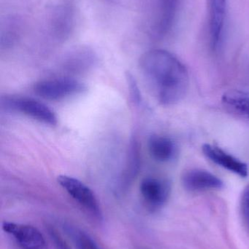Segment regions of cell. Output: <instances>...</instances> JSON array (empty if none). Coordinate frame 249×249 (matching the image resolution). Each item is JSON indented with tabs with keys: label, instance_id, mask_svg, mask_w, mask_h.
Masks as SVG:
<instances>
[{
	"label": "cell",
	"instance_id": "obj_8",
	"mask_svg": "<svg viewBox=\"0 0 249 249\" xmlns=\"http://www.w3.org/2000/svg\"><path fill=\"white\" fill-rule=\"evenodd\" d=\"M181 182L186 190L190 192H203L220 189L223 182L216 176L206 170H189L183 174Z\"/></svg>",
	"mask_w": 249,
	"mask_h": 249
},
{
	"label": "cell",
	"instance_id": "obj_18",
	"mask_svg": "<svg viewBox=\"0 0 249 249\" xmlns=\"http://www.w3.org/2000/svg\"><path fill=\"white\" fill-rule=\"evenodd\" d=\"M47 231H48V234H49L50 238L51 241L54 243L57 249H71L69 247L67 241L64 239L62 235H61L58 230L55 227L52 225H48L47 226Z\"/></svg>",
	"mask_w": 249,
	"mask_h": 249
},
{
	"label": "cell",
	"instance_id": "obj_16",
	"mask_svg": "<svg viewBox=\"0 0 249 249\" xmlns=\"http://www.w3.org/2000/svg\"><path fill=\"white\" fill-rule=\"evenodd\" d=\"M78 249H99L95 241L87 234L78 230L72 229L70 231Z\"/></svg>",
	"mask_w": 249,
	"mask_h": 249
},
{
	"label": "cell",
	"instance_id": "obj_9",
	"mask_svg": "<svg viewBox=\"0 0 249 249\" xmlns=\"http://www.w3.org/2000/svg\"><path fill=\"white\" fill-rule=\"evenodd\" d=\"M203 152L209 159L219 166L241 177L248 176L249 169L247 164L230 155L219 146L206 143L203 145Z\"/></svg>",
	"mask_w": 249,
	"mask_h": 249
},
{
	"label": "cell",
	"instance_id": "obj_12",
	"mask_svg": "<svg viewBox=\"0 0 249 249\" xmlns=\"http://www.w3.org/2000/svg\"><path fill=\"white\" fill-rule=\"evenodd\" d=\"M73 13L68 6H60L51 16L50 29L57 39H64L70 35L73 26Z\"/></svg>",
	"mask_w": 249,
	"mask_h": 249
},
{
	"label": "cell",
	"instance_id": "obj_6",
	"mask_svg": "<svg viewBox=\"0 0 249 249\" xmlns=\"http://www.w3.org/2000/svg\"><path fill=\"white\" fill-rule=\"evenodd\" d=\"M140 192L147 208L152 211L157 210L168 202L171 185L163 178L147 177L141 181Z\"/></svg>",
	"mask_w": 249,
	"mask_h": 249
},
{
	"label": "cell",
	"instance_id": "obj_11",
	"mask_svg": "<svg viewBox=\"0 0 249 249\" xmlns=\"http://www.w3.org/2000/svg\"><path fill=\"white\" fill-rule=\"evenodd\" d=\"M179 0H159L157 17L153 26L156 37L166 36L173 26L178 10Z\"/></svg>",
	"mask_w": 249,
	"mask_h": 249
},
{
	"label": "cell",
	"instance_id": "obj_10",
	"mask_svg": "<svg viewBox=\"0 0 249 249\" xmlns=\"http://www.w3.org/2000/svg\"><path fill=\"white\" fill-rule=\"evenodd\" d=\"M96 62V55L88 48H80L71 51L61 63L64 71L70 74H80L92 68Z\"/></svg>",
	"mask_w": 249,
	"mask_h": 249
},
{
	"label": "cell",
	"instance_id": "obj_4",
	"mask_svg": "<svg viewBox=\"0 0 249 249\" xmlns=\"http://www.w3.org/2000/svg\"><path fill=\"white\" fill-rule=\"evenodd\" d=\"M57 181L67 194L90 216L96 220H102L100 205L94 192L87 185L74 177L66 175L59 176Z\"/></svg>",
	"mask_w": 249,
	"mask_h": 249
},
{
	"label": "cell",
	"instance_id": "obj_5",
	"mask_svg": "<svg viewBox=\"0 0 249 249\" xmlns=\"http://www.w3.org/2000/svg\"><path fill=\"white\" fill-rule=\"evenodd\" d=\"M3 231L13 237L21 249H47L43 235L38 228L31 225L4 222Z\"/></svg>",
	"mask_w": 249,
	"mask_h": 249
},
{
	"label": "cell",
	"instance_id": "obj_2",
	"mask_svg": "<svg viewBox=\"0 0 249 249\" xmlns=\"http://www.w3.org/2000/svg\"><path fill=\"white\" fill-rule=\"evenodd\" d=\"M1 109L7 112L22 114L48 125L57 124L54 111L39 101L25 96L5 95L1 98Z\"/></svg>",
	"mask_w": 249,
	"mask_h": 249
},
{
	"label": "cell",
	"instance_id": "obj_7",
	"mask_svg": "<svg viewBox=\"0 0 249 249\" xmlns=\"http://www.w3.org/2000/svg\"><path fill=\"white\" fill-rule=\"evenodd\" d=\"M209 42L212 51L220 47L227 15V0H206Z\"/></svg>",
	"mask_w": 249,
	"mask_h": 249
},
{
	"label": "cell",
	"instance_id": "obj_19",
	"mask_svg": "<svg viewBox=\"0 0 249 249\" xmlns=\"http://www.w3.org/2000/svg\"><path fill=\"white\" fill-rule=\"evenodd\" d=\"M127 84H128L129 89H130V97L132 101L134 102L135 105H139L141 102V96H140V90H139L138 86L136 83L135 79L133 77L131 73L127 72L126 75Z\"/></svg>",
	"mask_w": 249,
	"mask_h": 249
},
{
	"label": "cell",
	"instance_id": "obj_17",
	"mask_svg": "<svg viewBox=\"0 0 249 249\" xmlns=\"http://www.w3.org/2000/svg\"><path fill=\"white\" fill-rule=\"evenodd\" d=\"M241 213L244 225L249 231V183L244 188L241 196Z\"/></svg>",
	"mask_w": 249,
	"mask_h": 249
},
{
	"label": "cell",
	"instance_id": "obj_14",
	"mask_svg": "<svg viewBox=\"0 0 249 249\" xmlns=\"http://www.w3.org/2000/svg\"><path fill=\"white\" fill-rule=\"evenodd\" d=\"M222 103L232 112L249 120V92L229 90L224 93Z\"/></svg>",
	"mask_w": 249,
	"mask_h": 249
},
{
	"label": "cell",
	"instance_id": "obj_13",
	"mask_svg": "<svg viewBox=\"0 0 249 249\" xmlns=\"http://www.w3.org/2000/svg\"><path fill=\"white\" fill-rule=\"evenodd\" d=\"M148 147L152 158L159 162H168L176 155L175 142L167 136L153 135L149 138Z\"/></svg>",
	"mask_w": 249,
	"mask_h": 249
},
{
	"label": "cell",
	"instance_id": "obj_15",
	"mask_svg": "<svg viewBox=\"0 0 249 249\" xmlns=\"http://www.w3.org/2000/svg\"><path fill=\"white\" fill-rule=\"evenodd\" d=\"M140 157L138 142L135 138L130 142L127 155V163L123 174L122 180L124 184H130L137 175L140 169Z\"/></svg>",
	"mask_w": 249,
	"mask_h": 249
},
{
	"label": "cell",
	"instance_id": "obj_1",
	"mask_svg": "<svg viewBox=\"0 0 249 249\" xmlns=\"http://www.w3.org/2000/svg\"><path fill=\"white\" fill-rule=\"evenodd\" d=\"M139 67L148 88L161 105H175L187 95L190 86L188 71L169 51L154 49L145 53Z\"/></svg>",
	"mask_w": 249,
	"mask_h": 249
},
{
	"label": "cell",
	"instance_id": "obj_3",
	"mask_svg": "<svg viewBox=\"0 0 249 249\" xmlns=\"http://www.w3.org/2000/svg\"><path fill=\"white\" fill-rule=\"evenodd\" d=\"M34 90L46 100L60 101L83 94L87 91V86L71 77H58L38 82L34 86Z\"/></svg>",
	"mask_w": 249,
	"mask_h": 249
}]
</instances>
